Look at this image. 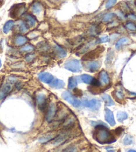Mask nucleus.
<instances>
[{
    "label": "nucleus",
    "mask_w": 136,
    "mask_h": 152,
    "mask_svg": "<svg viewBox=\"0 0 136 152\" xmlns=\"http://www.w3.org/2000/svg\"><path fill=\"white\" fill-rule=\"evenodd\" d=\"M95 123V132L93 134V138L98 143L104 144H111L113 143L116 139H114L113 135L109 130L108 127L106 124L100 125L101 122H94Z\"/></svg>",
    "instance_id": "f257e3e1"
},
{
    "label": "nucleus",
    "mask_w": 136,
    "mask_h": 152,
    "mask_svg": "<svg viewBox=\"0 0 136 152\" xmlns=\"http://www.w3.org/2000/svg\"><path fill=\"white\" fill-rule=\"evenodd\" d=\"M73 132L71 129L64 130L59 134L56 135V136L50 142V145L51 148H59L64 145L69 141L70 139L73 137Z\"/></svg>",
    "instance_id": "f03ea898"
},
{
    "label": "nucleus",
    "mask_w": 136,
    "mask_h": 152,
    "mask_svg": "<svg viewBox=\"0 0 136 152\" xmlns=\"http://www.w3.org/2000/svg\"><path fill=\"white\" fill-rule=\"evenodd\" d=\"M57 111V106L54 102H51L48 104L46 111L45 120L48 123H51L54 121Z\"/></svg>",
    "instance_id": "7ed1b4c3"
},
{
    "label": "nucleus",
    "mask_w": 136,
    "mask_h": 152,
    "mask_svg": "<svg viewBox=\"0 0 136 152\" xmlns=\"http://www.w3.org/2000/svg\"><path fill=\"white\" fill-rule=\"evenodd\" d=\"M69 115L70 111L69 109H67L64 105L60 107H57V111L54 120V122L58 123V124L60 123H62Z\"/></svg>",
    "instance_id": "20e7f679"
},
{
    "label": "nucleus",
    "mask_w": 136,
    "mask_h": 152,
    "mask_svg": "<svg viewBox=\"0 0 136 152\" xmlns=\"http://www.w3.org/2000/svg\"><path fill=\"white\" fill-rule=\"evenodd\" d=\"M65 68L72 72L77 73L81 71L82 65L80 61L76 59H72L67 61L64 65Z\"/></svg>",
    "instance_id": "39448f33"
},
{
    "label": "nucleus",
    "mask_w": 136,
    "mask_h": 152,
    "mask_svg": "<svg viewBox=\"0 0 136 152\" xmlns=\"http://www.w3.org/2000/svg\"><path fill=\"white\" fill-rule=\"evenodd\" d=\"M13 85L6 80L0 85V101H2L10 94L13 90Z\"/></svg>",
    "instance_id": "423d86ee"
},
{
    "label": "nucleus",
    "mask_w": 136,
    "mask_h": 152,
    "mask_svg": "<svg viewBox=\"0 0 136 152\" xmlns=\"http://www.w3.org/2000/svg\"><path fill=\"white\" fill-rule=\"evenodd\" d=\"M62 97L64 100L67 102L69 104H72L75 107H79L82 104L80 100L75 97L69 91H65V92H63Z\"/></svg>",
    "instance_id": "0eeeda50"
},
{
    "label": "nucleus",
    "mask_w": 136,
    "mask_h": 152,
    "mask_svg": "<svg viewBox=\"0 0 136 152\" xmlns=\"http://www.w3.org/2000/svg\"><path fill=\"white\" fill-rule=\"evenodd\" d=\"M36 103L39 110L46 111L48 107V98L43 93H38L36 95Z\"/></svg>",
    "instance_id": "6e6552de"
},
{
    "label": "nucleus",
    "mask_w": 136,
    "mask_h": 152,
    "mask_svg": "<svg viewBox=\"0 0 136 152\" xmlns=\"http://www.w3.org/2000/svg\"><path fill=\"white\" fill-rule=\"evenodd\" d=\"M83 105L86 107L90 109L92 111H97L101 107V102L97 99H85L83 102Z\"/></svg>",
    "instance_id": "1a4fd4ad"
},
{
    "label": "nucleus",
    "mask_w": 136,
    "mask_h": 152,
    "mask_svg": "<svg viewBox=\"0 0 136 152\" xmlns=\"http://www.w3.org/2000/svg\"><path fill=\"white\" fill-rule=\"evenodd\" d=\"M76 122V117H75L74 115L70 114V115L62 123L61 127H62V128H63V130L72 129V128L74 126Z\"/></svg>",
    "instance_id": "9d476101"
},
{
    "label": "nucleus",
    "mask_w": 136,
    "mask_h": 152,
    "mask_svg": "<svg viewBox=\"0 0 136 152\" xmlns=\"http://www.w3.org/2000/svg\"><path fill=\"white\" fill-rule=\"evenodd\" d=\"M101 62L99 61H90L86 64V68L90 72H96L100 69Z\"/></svg>",
    "instance_id": "9b49d317"
},
{
    "label": "nucleus",
    "mask_w": 136,
    "mask_h": 152,
    "mask_svg": "<svg viewBox=\"0 0 136 152\" xmlns=\"http://www.w3.org/2000/svg\"><path fill=\"white\" fill-rule=\"evenodd\" d=\"M56 136V134L54 132H48L44 134L39 137L38 141L41 144H46L51 142L54 137Z\"/></svg>",
    "instance_id": "f8f14e48"
},
{
    "label": "nucleus",
    "mask_w": 136,
    "mask_h": 152,
    "mask_svg": "<svg viewBox=\"0 0 136 152\" xmlns=\"http://www.w3.org/2000/svg\"><path fill=\"white\" fill-rule=\"evenodd\" d=\"M13 8L14 9L11 10V15H12L11 16H13L14 18H17L19 16L22 15L25 13V9H26L25 5L22 4H19L18 6H14Z\"/></svg>",
    "instance_id": "ddd939ff"
},
{
    "label": "nucleus",
    "mask_w": 136,
    "mask_h": 152,
    "mask_svg": "<svg viewBox=\"0 0 136 152\" xmlns=\"http://www.w3.org/2000/svg\"><path fill=\"white\" fill-rule=\"evenodd\" d=\"M101 85H108L110 83V78L108 74L105 70H102L100 72L99 79Z\"/></svg>",
    "instance_id": "4468645a"
},
{
    "label": "nucleus",
    "mask_w": 136,
    "mask_h": 152,
    "mask_svg": "<svg viewBox=\"0 0 136 152\" xmlns=\"http://www.w3.org/2000/svg\"><path fill=\"white\" fill-rule=\"evenodd\" d=\"M38 79L42 82L50 84L53 80V76L48 72H41L38 74Z\"/></svg>",
    "instance_id": "2eb2a0df"
},
{
    "label": "nucleus",
    "mask_w": 136,
    "mask_h": 152,
    "mask_svg": "<svg viewBox=\"0 0 136 152\" xmlns=\"http://www.w3.org/2000/svg\"><path fill=\"white\" fill-rule=\"evenodd\" d=\"M105 120L111 126H114L116 125L114 113L107 107L105 109Z\"/></svg>",
    "instance_id": "dca6fc26"
},
{
    "label": "nucleus",
    "mask_w": 136,
    "mask_h": 152,
    "mask_svg": "<svg viewBox=\"0 0 136 152\" xmlns=\"http://www.w3.org/2000/svg\"><path fill=\"white\" fill-rule=\"evenodd\" d=\"M24 20V22L29 27H34L37 24L36 18L32 14H25Z\"/></svg>",
    "instance_id": "f3484780"
},
{
    "label": "nucleus",
    "mask_w": 136,
    "mask_h": 152,
    "mask_svg": "<svg viewBox=\"0 0 136 152\" xmlns=\"http://www.w3.org/2000/svg\"><path fill=\"white\" fill-rule=\"evenodd\" d=\"M53 48H54V53L57 58L62 59V58L66 57L67 51L62 47L60 46L59 45H55Z\"/></svg>",
    "instance_id": "a211bd4d"
},
{
    "label": "nucleus",
    "mask_w": 136,
    "mask_h": 152,
    "mask_svg": "<svg viewBox=\"0 0 136 152\" xmlns=\"http://www.w3.org/2000/svg\"><path fill=\"white\" fill-rule=\"evenodd\" d=\"M31 11L34 15H39V14L41 13L42 11H43V6H42L41 3H39V2L36 1L35 3H34L32 5Z\"/></svg>",
    "instance_id": "6ab92c4d"
},
{
    "label": "nucleus",
    "mask_w": 136,
    "mask_h": 152,
    "mask_svg": "<svg viewBox=\"0 0 136 152\" xmlns=\"http://www.w3.org/2000/svg\"><path fill=\"white\" fill-rule=\"evenodd\" d=\"M28 41L27 37L23 36L22 35H18L14 38V44L16 46H23L27 43Z\"/></svg>",
    "instance_id": "aec40b11"
},
{
    "label": "nucleus",
    "mask_w": 136,
    "mask_h": 152,
    "mask_svg": "<svg viewBox=\"0 0 136 152\" xmlns=\"http://www.w3.org/2000/svg\"><path fill=\"white\" fill-rule=\"evenodd\" d=\"M62 152H81V149L78 145L73 144L65 147Z\"/></svg>",
    "instance_id": "412c9836"
},
{
    "label": "nucleus",
    "mask_w": 136,
    "mask_h": 152,
    "mask_svg": "<svg viewBox=\"0 0 136 152\" xmlns=\"http://www.w3.org/2000/svg\"><path fill=\"white\" fill-rule=\"evenodd\" d=\"M50 86L53 89H62L65 86V83L59 79H53V80L50 83Z\"/></svg>",
    "instance_id": "4be33fe9"
},
{
    "label": "nucleus",
    "mask_w": 136,
    "mask_h": 152,
    "mask_svg": "<svg viewBox=\"0 0 136 152\" xmlns=\"http://www.w3.org/2000/svg\"><path fill=\"white\" fill-rule=\"evenodd\" d=\"M15 23L13 20H9L5 23L3 27V32L4 34H8V33L11 31V29L15 27Z\"/></svg>",
    "instance_id": "5701e85b"
},
{
    "label": "nucleus",
    "mask_w": 136,
    "mask_h": 152,
    "mask_svg": "<svg viewBox=\"0 0 136 152\" xmlns=\"http://www.w3.org/2000/svg\"><path fill=\"white\" fill-rule=\"evenodd\" d=\"M17 27L19 32L21 33V34H25L29 30V27L27 26V25L24 21H20L17 24Z\"/></svg>",
    "instance_id": "b1692460"
},
{
    "label": "nucleus",
    "mask_w": 136,
    "mask_h": 152,
    "mask_svg": "<svg viewBox=\"0 0 136 152\" xmlns=\"http://www.w3.org/2000/svg\"><path fill=\"white\" fill-rule=\"evenodd\" d=\"M130 40L128 37H121V38L119 39L116 43V48L117 50H119V49H120L121 48V47L125 45H127V44L130 43Z\"/></svg>",
    "instance_id": "393cba45"
},
{
    "label": "nucleus",
    "mask_w": 136,
    "mask_h": 152,
    "mask_svg": "<svg viewBox=\"0 0 136 152\" xmlns=\"http://www.w3.org/2000/svg\"><path fill=\"white\" fill-rule=\"evenodd\" d=\"M102 99L104 100V102H105V105L107 107L109 106H113L115 105V102H114V100L111 99V97H110V95L108 94H106L105 93L102 96Z\"/></svg>",
    "instance_id": "a878e982"
},
{
    "label": "nucleus",
    "mask_w": 136,
    "mask_h": 152,
    "mask_svg": "<svg viewBox=\"0 0 136 152\" xmlns=\"http://www.w3.org/2000/svg\"><path fill=\"white\" fill-rule=\"evenodd\" d=\"M100 34V28L98 27V25H93L89 28L88 30V34L90 36L93 37L96 36L97 34Z\"/></svg>",
    "instance_id": "bb28decb"
},
{
    "label": "nucleus",
    "mask_w": 136,
    "mask_h": 152,
    "mask_svg": "<svg viewBox=\"0 0 136 152\" xmlns=\"http://www.w3.org/2000/svg\"><path fill=\"white\" fill-rule=\"evenodd\" d=\"M80 78V80L82 82L85 83L86 84H91L92 83L93 79H94V78H93L92 76H90V75L88 74H83L79 77Z\"/></svg>",
    "instance_id": "cd10ccee"
},
{
    "label": "nucleus",
    "mask_w": 136,
    "mask_h": 152,
    "mask_svg": "<svg viewBox=\"0 0 136 152\" xmlns=\"http://www.w3.org/2000/svg\"><path fill=\"white\" fill-rule=\"evenodd\" d=\"M36 50V48L34 46L31 45V44H27L24 46H23L22 48L20 49V51L22 53H32L33 51H34Z\"/></svg>",
    "instance_id": "c85d7f7f"
},
{
    "label": "nucleus",
    "mask_w": 136,
    "mask_h": 152,
    "mask_svg": "<svg viewBox=\"0 0 136 152\" xmlns=\"http://www.w3.org/2000/svg\"><path fill=\"white\" fill-rule=\"evenodd\" d=\"M77 85V79L75 77H71L68 80V88L69 90H74Z\"/></svg>",
    "instance_id": "c756f323"
},
{
    "label": "nucleus",
    "mask_w": 136,
    "mask_h": 152,
    "mask_svg": "<svg viewBox=\"0 0 136 152\" xmlns=\"http://www.w3.org/2000/svg\"><path fill=\"white\" fill-rule=\"evenodd\" d=\"M128 118V113L125 111H118V113H117V119L120 122H122L124 120H127Z\"/></svg>",
    "instance_id": "7c9ffc66"
},
{
    "label": "nucleus",
    "mask_w": 136,
    "mask_h": 152,
    "mask_svg": "<svg viewBox=\"0 0 136 152\" xmlns=\"http://www.w3.org/2000/svg\"><path fill=\"white\" fill-rule=\"evenodd\" d=\"M115 16V14L113 13H107L105 14L103 18L102 21L104 22H109L113 20Z\"/></svg>",
    "instance_id": "2f4dec72"
},
{
    "label": "nucleus",
    "mask_w": 136,
    "mask_h": 152,
    "mask_svg": "<svg viewBox=\"0 0 136 152\" xmlns=\"http://www.w3.org/2000/svg\"><path fill=\"white\" fill-rule=\"evenodd\" d=\"M37 48L41 51H48L50 49V47L47 43H40L38 44Z\"/></svg>",
    "instance_id": "473e14b6"
},
{
    "label": "nucleus",
    "mask_w": 136,
    "mask_h": 152,
    "mask_svg": "<svg viewBox=\"0 0 136 152\" xmlns=\"http://www.w3.org/2000/svg\"><path fill=\"white\" fill-rule=\"evenodd\" d=\"M133 144V137L130 135H126L125 138L123 139V144L125 146H130Z\"/></svg>",
    "instance_id": "72a5a7b5"
},
{
    "label": "nucleus",
    "mask_w": 136,
    "mask_h": 152,
    "mask_svg": "<svg viewBox=\"0 0 136 152\" xmlns=\"http://www.w3.org/2000/svg\"><path fill=\"white\" fill-rule=\"evenodd\" d=\"M36 54H35V53H28V54L25 55V60L27 62H31L35 59V58H36Z\"/></svg>",
    "instance_id": "f704fd0d"
},
{
    "label": "nucleus",
    "mask_w": 136,
    "mask_h": 152,
    "mask_svg": "<svg viewBox=\"0 0 136 152\" xmlns=\"http://www.w3.org/2000/svg\"><path fill=\"white\" fill-rule=\"evenodd\" d=\"M115 97L118 100H122L124 98V93L121 90H117L115 92Z\"/></svg>",
    "instance_id": "c9c22d12"
},
{
    "label": "nucleus",
    "mask_w": 136,
    "mask_h": 152,
    "mask_svg": "<svg viewBox=\"0 0 136 152\" xmlns=\"http://www.w3.org/2000/svg\"><path fill=\"white\" fill-rule=\"evenodd\" d=\"M125 27L130 31H136V25L132 22H128L126 23Z\"/></svg>",
    "instance_id": "e433bc0d"
},
{
    "label": "nucleus",
    "mask_w": 136,
    "mask_h": 152,
    "mask_svg": "<svg viewBox=\"0 0 136 152\" xmlns=\"http://www.w3.org/2000/svg\"><path fill=\"white\" fill-rule=\"evenodd\" d=\"M118 0H107L106 4H105V8L109 9L115 6Z\"/></svg>",
    "instance_id": "4c0bfd02"
},
{
    "label": "nucleus",
    "mask_w": 136,
    "mask_h": 152,
    "mask_svg": "<svg viewBox=\"0 0 136 152\" xmlns=\"http://www.w3.org/2000/svg\"><path fill=\"white\" fill-rule=\"evenodd\" d=\"M116 14H117V15H118V16L119 18H120L121 19V20H125V19L127 18L125 15H124L122 11H118Z\"/></svg>",
    "instance_id": "58836bf2"
},
{
    "label": "nucleus",
    "mask_w": 136,
    "mask_h": 152,
    "mask_svg": "<svg viewBox=\"0 0 136 152\" xmlns=\"http://www.w3.org/2000/svg\"><path fill=\"white\" fill-rule=\"evenodd\" d=\"M128 19H130V20H132V21H136V15L135 14H133V13H130L129 14V15L127 16Z\"/></svg>",
    "instance_id": "ea45409f"
},
{
    "label": "nucleus",
    "mask_w": 136,
    "mask_h": 152,
    "mask_svg": "<svg viewBox=\"0 0 136 152\" xmlns=\"http://www.w3.org/2000/svg\"><path fill=\"white\" fill-rule=\"evenodd\" d=\"M118 36H119V34H116V33H115V34H113L111 36H110V39H114V40H115L116 38H118Z\"/></svg>",
    "instance_id": "a19ab883"
},
{
    "label": "nucleus",
    "mask_w": 136,
    "mask_h": 152,
    "mask_svg": "<svg viewBox=\"0 0 136 152\" xmlns=\"http://www.w3.org/2000/svg\"><path fill=\"white\" fill-rule=\"evenodd\" d=\"M107 152H116V151L114 150V149H112V148H110L109 149H107Z\"/></svg>",
    "instance_id": "79ce46f5"
},
{
    "label": "nucleus",
    "mask_w": 136,
    "mask_h": 152,
    "mask_svg": "<svg viewBox=\"0 0 136 152\" xmlns=\"http://www.w3.org/2000/svg\"><path fill=\"white\" fill-rule=\"evenodd\" d=\"M128 152H136V150H134V149H130L128 150Z\"/></svg>",
    "instance_id": "37998d69"
},
{
    "label": "nucleus",
    "mask_w": 136,
    "mask_h": 152,
    "mask_svg": "<svg viewBox=\"0 0 136 152\" xmlns=\"http://www.w3.org/2000/svg\"><path fill=\"white\" fill-rule=\"evenodd\" d=\"M1 66H2V63H1V60H0V68H1Z\"/></svg>",
    "instance_id": "c03bdc74"
}]
</instances>
